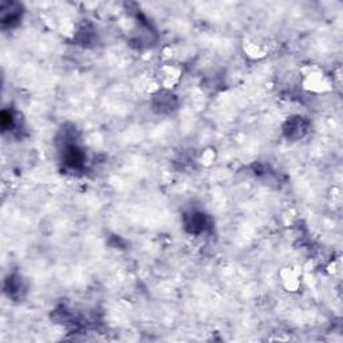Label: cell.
<instances>
[{
	"label": "cell",
	"instance_id": "cell-1",
	"mask_svg": "<svg viewBox=\"0 0 343 343\" xmlns=\"http://www.w3.org/2000/svg\"><path fill=\"white\" fill-rule=\"evenodd\" d=\"M186 228L192 233H203L207 228V217L201 212H192L185 218Z\"/></svg>",
	"mask_w": 343,
	"mask_h": 343
},
{
	"label": "cell",
	"instance_id": "cell-2",
	"mask_svg": "<svg viewBox=\"0 0 343 343\" xmlns=\"http://www.w3.org/2000/svg\"><path fill=\"white\" fill-rule=\"evenodd\" d=\"M286 132L288 133V137H302L303 136L304 132V126L303 122L300 118H297V119H291L288 122V125L286 128Z\"/></svg>",
	"mask_w": 343,
	"mask_h": 343
}]
</instances>
